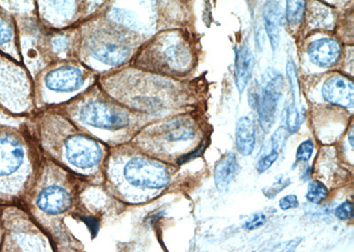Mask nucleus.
I'll use <instances>...</instances> for the list:
<instances>
[{"label":"nucleus","instance_id":"393cba45","mask_svg":"<svg viewBox=\"0 0 354 252\" xmlns=\"http://www.w3.org/2000/svg\"><path fill=\"white\" fill-rule=\"evenodd\" d=\"M261 95V84L258 81H252L248 90V102L252 108L257 109L259 103H260Z\"/></svg>","mask_w":354,"mask_h":252},{"label":"nucleus","instance_id":"423d86ee","mask_svg":"<svg viewBox=\"0 0 354 252\" xmlns=\"http://www.w3.org/2000/svg\"><path fill=\"white\" fill-rule=\"evenodd\" d=\"M283 78L274 68H268L261 77V95L257 110L259 122L266 133L271 130L276 121L278 101L283 90Z\"/></svg>","mask_w":354,"mask_h":252},{"label":"nucleus","instance_id":"4be33fe9","mask_svg":"<svg viewBox=\"0 0 354 252\" xmlns=\"http://www.w3.org/2000/svg\"><path fill=\"white\" fill-rule=\"evenodd\" d=\"M288 135H289V131L286 127L278 128L272 135V149L279 153L286 143Z\"/></svg>","mask_w":354,"mask_h":252},{"label":"nucleus","instance_id":"6ab92c4d","mask_svg":"<svg viewBox=\"0 0 354 252\" xmlns=\"http://www.w3.org/2000/svg\"><path fill=\"white\" fill-rule=\"evenodd\" d=\"M290 179L287 177L286 175H278L276 178V181L273 182L270 186H268L263 188V193L266 197L273 200L276 197L281 191H283L284 188H286L290 184Z\"/></svg>","mask_w":354,"mask_h":252},{"label":"nucleus","instance_id":"7ed1b4c3","mask_svg":"<svg viewBox=\"0 0 354 252\" xmlns=\"http://www.w3.org/2000/svg\"><path fill=\"white\" fill-rule=\"evenodd\" d=\"M69 115L84 128L107 133H118L135 124L132 113L102 99L82 101L71 110Z\"/></svg>","mask_w":354,"mask_h":252},{"label":"nucleus","instance_id":"ddd939ff","mask_svg":"<svg viewBox=\"0 0 354 252\" xmlns=\"http://www.w3.org/2000/svg\"><path fill=\"white\" fill-rule=\"evenodd\" d=\"M235 80L239 93L245 90L254 67V58L246 46L239 47L236 52Z\"/></svg>","mask_w":354,"mask_h":252},{"label":"nucleus","instance_id":"4468645a","mask_svg":"<svg viewBox=\"0 0 354 252\" xmlns=\"http://www.w3.org/2000/svg\"><path fill=\"white\" fill-rule=\"evenodd\" d=\"M256 144V128L251 119L242 117L239 119L236 128V146L241 155H251Z\"/></svg>","mask_w":354,"mask_h":252},{"label":"nucleus","instance_id":"a878e982","mask_svg":"<svg viewBox=\"0 0 354 252\" xmlns=\"http://www.w3.org/2000/svg\"><path fill=\"white\" fill-rule=\"evenodd\" d=\"M267 222V217L264 213H259L254 214L251 219H249L248 222L245 223V228L249 230H254L261 228Z\"/></svg>","mask_w":354,"mask_h":252},{"label":"nucleus","instance_id":"c756f323","mask_svg":"<svg viewBox=\"0 0 354 252\" xmlns=\"http://www.w3.org/2000/svg\"><path fill=\"white\" fill-rule=\"evenodd\" d=\"M279 206L282 210L293 209L299 207V203L296 195H288L282 198L279 202Z\"/></svg>","mask_w":354,"mask_h":252},{"label":"nucleus","instance_id":"5701e85b","mask_svg":"<svg viewBox=\"0 0 354 252\" xmlns=\"http://www.w3.org/2000/svg\"><path fill=\"white\" fill-rule=\"evenodd\" d=\"M314 143L311 140L303 142L297 150L296 157L299 162H306L311 159L312 154L314 153Z\"/></svg>","mask_w":354,"mask_h":252},{"label":"nucleus","instance_id":"cd10ccee","mask_svg":"<svg viewBox=\"0 0 354 252\" xmlns=\"http://www.w3.org/2000/svg\"><path fill=\"white\" fill-rule=\"evenodd\" d=\"M12 37V32L11 27L0 17V46L10 42Z\"/></svg>","mask_w":354,"mask_h":252},{"label":"nucleus","instance_id":"dca6fc26","mask_svg":"<svg viewBox=\"0 0 354 252\" xmlns=\"http://www.w3.org/2000/svg\"><path fill=\"white\" fill-rule=\"evenodd\" d=\"M306 0H286V18L290 24L297 25L304 17Z\"/></svg>","mask_w":354,"mask_h":252},{"label":"nucleus","instance_id":"412c9836","mask_svg":"<svg viewBox=\"0 0 354 252\" xmlns=\"http://www.w3.org/2000/svg\"><path fill=\"white\" fill-rule=\"evenodd\" d=\"M286 73L288 79H289L290 91H292L293 99H296L299 93V85L295 64H294L292 59L288 61Z\"/></svg>","mask_w":354,"mask_h":252},{"label":"nucleus","instance_id":"1a4fd4ad","mask_svg":"<svg viewBox=\"0 0 354 252\" xmlns=\"http://www.w3.org/2000/svg\"><path fill=\"white\" fill-rule=\"evenodd\" d=\"M322 91L328 102L344 108H353L354 87L350 79L342 75H333L325 81Z\"/></svg>","mask_w":354,"mask_h":252},{"label":"nucleus","instance_id":"c85d7f7f","mask_svg":"<svg viewBox=\"0 0 354 252\" xmlns=\"http://www.w3.org/2000/svg\"><path fill=\"white\" fill-rule=\"evenodd\" d=\"M53 48L57 53H64L68 50L69 40L65 36L55 37L52 41Z\"/></svg>","mask_w":354,"mask_h":252},{"label":"nucleus","instance_id":"bb28decb","mask_svg":"<svg viewBox=\"0 0 354 252\" xmlns=\"http://www.w3.org/2000/svg\"><path fill=\"white\" fill-rule=\"evenodd\" d=\"M335 214L338 219L347 220L353 218V210L352 204L348 201L344 202L335 211Z\"/></svg>","mask_w":354,"mask_h":252},{"label":"nucleus","instance_id":"f257e3e1","mask_svg":"<svg viewBox=\"0 0 354 252\" xmlns=\"http://www.w3.org/2000/svg\"><path fill=\"white\" fill-rule=\"evenodd\" d=\"M110 157L109 177L120 196L129 202L147 200L148 195L165 188L170 175L160 162L143 156L121 154Z\"/></svg>","mask_w":354,"mask_h":252},{"label":"nucleus","instance_id":"7c9ffc66","mask_svg":"<svg viewBox=\"0 0 354 252\" xmlns=\"http://www.w3.org/2000/svg\"><path fill=\"white\" fill-rule=\"evenodd\" d=\"M348 139L351 146L353 147V129H351L348 135Z\"/></svg>","mask_w":354,"mask_h":252},{"label":"nucleus","instance_id":"aec40b11","mask_svg":"<svg viewBox=\"0 0 354 252\" xmlns=\"http://www.w3.org/2000/svg\"><path fill=\"white\" fill-rule=\"evenodd\" d=\"M300 115L295 101L290 103L286 112V128L289 133H295L299 128Z\"/></svg>","mask_w":354,"mask_h":252},{"label":"nucleus","instance_id":"0eeeda50","mask_svg":"<svg viewBox=\"0 0 354 252\" xmlns=\"http://www.w3.org/2000/svg\"><path fill=\"white\" fill-rule=\"evenodd\" d=\"M72 201L71 191L59 184L44 185L35 198L36 206L49 215L66 213L71 206Z\"/></svg>","mask_w":354,"mask_h":252},{"label":"nucleus","instance_id":"f03ea898","mask_svg":"<svg viewBox=\"0 0 354 252\" xmlns=\"http://www.w3.org/2000/svg\"><path fill=\"white\" fill-rule=\"evenodd\" d=\"M32 168V155L26 143L17 135L0 133V187L6 193H18Z\"/></svg>","mask_w":354,"mask_h":252},{"label":"nucleus","instance_id":"b1692460","mask_svg":"<svg viewBox=\"0 0 354 252\" xmlns=\"http://www.w3.org/2000/svg\"><path fill=\"white\" fill-rule=\"evenodd\" d=\"M278 155H279V153H277V151L272 150L268 155L261 157V159L259 160L257 165H256L257 171L262 174V173H265L267 170L270 169L272 165L277 162Z\"/></svg>","mask_w":354,"mask_h":252},{"label":"nucleus","instance_id":"6e6552de","mask_svg":"<svg viewBox=\"0 0 354 252\" xmlns=\"http://www.w3.org/2000/svg\"><path fill=\"white\" fill-rule=\"evenodd\" d=\"M86 80L80 68L64 66L49 72L44 78V84L55 93H73L81 89Z\"/></svg>","mask_w":354,"mask_h":252},{"label":"nucleus","instance_id":"9b49d317","mask_svg":"<svg viewBox=\"0 0 354 252\" xmlns=\"http://www.w3.org/2000/svg\"><path fill=\"white\" fill-rule=\"evenodd\" d=\"M239 164L236 154L230 153L221 157L214 171V184L220 192H226L239 173Z\"/></svg>","mask_w":354,"mask_h":252},{"label":"nucleus","instance_id":"39448f33","mask_svg":"<svg viewBox=\"0 0 354 252\" xmlns=\"http://www.w3.org/2000/svg\"><path fill=\"white\" fill-rule=\"evenodd\" d=\"M91 55L102 64L121 65L129 59L131 48L124 36L115 30L100 28L88 40Z\"/></svg>","mask_w":354,"mask_h":252},{"label":"nucleus","instance_id":"f3484780","mask_svg":"<svg viewBox=\"0 0 354 252\" xmlns=\"http://www.w3.org/2000/svg\"><path fill=\"white\" fill-rule=\"evenodd\" d=\"M167 130L164 137L169 142L185 141L194 137V131L192 129L183 128L177 122H172L167 126Z\"/></svg>","mask_w":354,"mask_h":252},{"label":"nucleus","instance_id":"20e7f679","mask_svg":"<svg viewBox=\"0 0 354 252\" xmlns=\"http://www.w3.org/2000/svg\"><path fill=\"white\" fill-rule=\"evenodd\" d=\"M62 153L73 169L91 174L102 162L104 150L97 141L85 135H69L63 141Z\"/></svg>","mask_w":354,"mask_h":252},{"label":"nucleus","instance_id":"2eb2a0df","mask_svg":"<svg viewBox=\"0 0 354 252\" xmlns=\"http://www.w3.org/2000/svg\"><path fill=\"white\" fill-rule=\"evenodd\" d=\"M166 61L169 67L174 69H183L191 62V55L188 50L181 45L169 47L165 52Z\"/></svg>","mask_w":354,"mask_h":252},{"label":"nucleus","instance_id":"f8f14e48","mask_svg":"<svg viewBox=\"0 0 354 252\" xmlns=\"http://www.w3.org/2000/svg\"><path fill=\"white\" fill-rule=\"evenodd\" d=\"M265 30L270 37L272 49L276 50L280 43L281 27H282V9L274 0H268L263 8Z\"/></svg>","mask_w":354,"mask_h":252},{"label":"nucleus","instance_id":"9d476101","mask_svg":"<svg viewBox=\"0 0 354 252\" xmlns=\"http://www.w3.org/2000/svg\"><path fill=\"white\" fill-rule=\"evenodd\" d=\"M340 52L339 43L332 39L316 40L310 43L308 49L310 61L321 68H330L336 64Z\"/></svg>","mask_w":354,"mask_h":252},{"label":"nucleus","instance_id":"a211bd4d","mask_svg":"<svg viewBox=\"0 0 354 252\" xmlns=\"http://www.w3.org/2000/svg\"><path fill=\"white\" fill-rule=\"evenodd\" d=\"M328 194V188L326 186L322 184L319 181H313L310 182L308 188V193L306 198L308 200L314 204H320L326 198Z\"/></svg>","mask_w":354,"mask_h":252}]
</instances>
